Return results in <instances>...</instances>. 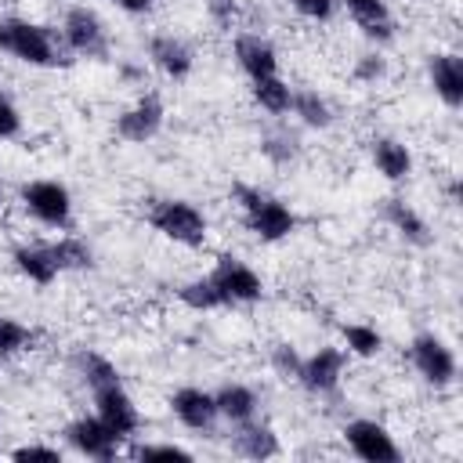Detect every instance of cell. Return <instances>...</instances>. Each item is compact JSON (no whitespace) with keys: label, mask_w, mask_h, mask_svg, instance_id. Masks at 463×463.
Here are the masks:
<instances>
[{"label":"cell","mask_w":463,"mask_h":463,"mask_svg":"<svg viewBox=\"0 0 463 463\" xmlns=\"http://www.w3.org/2000/svg\"><path fill=\"white\" fill-rule=\"evenodd\" d=\"M289 4H293V11H297L300 18H307V22H329L333 11H336V0H289Z\"/></svg>","instance_id":"35"},{"label":"cell","mask_w":463,"mask_h":463,"mask_svg":"<svg viewBox=\"0 0 463 463\" xmlns=\"http://www.w3.org/2000/svg\"><path fill=\"white\" fill-rule=\"evenodd\" d=\"M61 43L76 58H105L109 54V29L94 7L76 4L61 18Z\"/></svg>","instance_id":"7"},{"label":"cell","mask_w":463,"mask_h":463,"mask_svg":"<svg viewBox=\"0 0 463 463\" xmlns=\"http://www.w3.org/2000/svg\"><path fill=\"white\" fill-rule=\"evenodd\" d=\"M369 156H373L376 174L387 177V181H394V184L412 174V152H409V145L398 141V137H373Z\"/></svg>","instance_id":"19"},{"label":"cell","mask_w":463,"mask_h":463,"mask_svg":"<svg viewBox=\"0 0 463 463\" xmlns=\"http://www.w3.org/2000/svg\"><path fill=\"white\" fill-rule=\"evenodd\" d=\"M148 224L163 235V239H170V242H177V246H188V250H199L203 242H206V213L195 206V203H188V199H174V195H166V199H152V206H148Z\"/></svg>","instance_id":"3"},{"label":"cell","mask_w":463,"mask_h":463,"mask_svg":"<svg viewBox=\"0 0 463 463\" xmlns=\"http://www.w3.org/2000/svg\"><path fill=\"white\" fill-rule=\"evenodd\" d=\"M130 456H134V459H145V463H152V459H184V463H188V459H192L188 449L170 445V441H166V445H134Z\"/></svg>","instance_id":"33"},{"label":"cell","mask_w":463,"mask_h":463,"mask_svg":"<svg viewBox=\"0 0 463 463\" xmlns=\"http://www.w3.org/2000/svg\"><path fill=\"white\" fill-rule=\"evenodd\" d=\"M250 98L275 119H282L293 105V87L282 76H264V80H250Z\"/></svg>","instance_id":"24"},{"label":"cell","mask_w":463,"mask_h":463,"mask_svg":"<svg viewBox=\"0 0 463 463\" xmlns=\"http://www.w3.org/2000/svg\"><path fill=\"white\" fill-rule=\"evenodd\" d=\"M22 134V112L18 105L11 101V94L0 90V141H11Z\"/></svg>","instance_id":"34"},{"label":"cell","mask_w":463,"mask_h":463,"mask_svg":"<svg viewBox=\"0 0 463 463\" xmlns=\"http://www.w3.org/2000/svg\"><path fill=\"white\" fill-rule=\"evenodd\" d=\"M163 119H166L163 98L156 90H148V94H141L134 105H127L116 116V134L123 141H130V145H145V141H152L163 130Z\"/></svg>","instance_id":"12"},{"label":"cell","mask_w":463,"mask_h":463,"mask_svg":"<svg viewBox=\"0 0 463 463\" xmlns=\"http://www.w3.org/2000/svg\"><path fill=\"white\" fill-rule=\"evenodd\" d=\"M127 14H148L152 7H156V0H116Z\"/></svg>","instance_id":"38"},{"label":"cell","mask_w":463,"mask_h":463,"mask_svg":"<svg viewBox=\"0 0 463 463\" xmlns=\"http://www.w3.org/2000/svg\"><path fill=\"white\" fill-rule=\"evenodd\" d=\"M213 282V289L221 293L224 307H239V304H257L264 297V279L235 253H221L206 275Z\"/></svg>","instance_id":"5"},{"label":"cell","mask_w":463,"mask_h":463,"mask_svg":"<svg viewBox=\"0 0 463 463\" xmlns=\"http://www.w3.org/2000/svg\"><path fill=\"white\" fill-rule=\"evenodd\" d=\"M300 358H304V354H300L293 344H275V347H271V369H275L282 380H297Z\"/></svg>","instance_id":"32"},{"label":"cell","mask_w":463,"mask_h":463,"mask_svg":"<svg viewBox=\"0 0 463 463\" xmlns=\"http://www.w3.org/2000/svg\"><path fill=\"white\" fill-rule=\"evenodd\" d=\"M0 51L11 54L22 65L33 69H54L65 65V43L61 33L54 36L47 25L29 22V18H0Z\"/></svg>","instance_id":"1"},{"label":"cell","mask_w":463,"mask_h":463,"mask_svg":"<svg viewBox=\"0 0 463 463\" xmlns=\"http://www.w3.org/2000/svg\"><path fill=\"white\" fill-rule=\"evenodd\" d=\"M148 61H152L166 80H188V72H192V65H195V54H192V47H188L181 36H174V33H156V36L148 40Z\"/></svg>","instance_id":"16"},{"label":"cell","mask_w":463,"mask_h":463,"mask_svg":"<svg viewBox=\"0 0 463 463\" xmlns=\"http://www.w3.org/2000/svg\"><path fill=\"white\" fill-rule=\"evenodd\" d=\"M177 300H181L188 311H217V307H224L221 293L213 289V282H210L206 275L181 282V286H177Z\"/></svg>","instance_id":"29"},{"label":"cell","mask_w":463,"mask_h":463,"mask_svg":"<svg viewBox=\"0 0 463 463\" xmlns=\"http://www.w3.org/2000/svg\"><path fill=\"white\" fill-rule=\"evenodd\" d=\"M33 344H36V333L25 322H18L14 315L0 311V362L33 351Z\"/></svg>","instance_id":"28"},{"label":"cell","mask_w":463,"mask_h":463,"mask_svg":"<svg viewBox=\"0 0 463 463\" xmlns=\"http://www.w3.org/2000/svg\"><path fill=\"white\" fill-rule=\"evenodd\" d=\"M427 80L438 94V101L445 109H459L463 105V58L456 51H438L427 58Z\"/></svg>","instance_id":"15"},{"label":"cell","mask_w":463,"mask_h":463,"mask_svg":"<svg viewBox=\"0 0 463 463\" xmlns=\"http://www.w3.org/2000/svg\"><path fill=\"white\" fill-rule=\"evenodd\" d=\"M409 362L420 373V380L430 383V387H438V391L456 383V373H459L456 351L438 333H416L409 340Z\"/></svg>","instance_id":"6"},{"label":"cell","mask_w":463,"mask_h":463,"mask_svg":"<svg viewBox=\"0 0 463 463\" xmlns=\"http://www.w3.org/2000/svg\"><path fill=\"white\" fill-rule=\"evenodd\" d=\"M213 402H217V416L224 420V423H246V420H257V409H260V402H257V391L253 387H246V383H221L217 391H213Z\"/></svg>","instance_id":"20"},{"label":"cell","mask_w":463,"mask_h":463,"mask_svg":"<svg viewBox=\"0 0 463 463\" xmlns=\"http://www.w3.org/2000/svg\"><path fill=\"white\" fill-rule=\"evenodd\" d=\"M72 373L80 376V383H87V391H98V387H109V383H119L123 380L119 369H116V362L105 358L101 351H90V347H83V351L72 354Z\"/></svg>","instance_id":"23"},{"label":"cell","mask_w":463,"mask_h":463,"mask_svg":"<svg viewBox=\"0 0 463 463\" xmlns=\"http://www.w3.org/2000/svg\"><path fill=\"white\" fill-rule=\"evenodd\" d=\"M340 434H344V445L351 449V456H358L362 463H398L402 459L394 434L380 420H365V416L347 420Z\"/></svg>","instance_id":"8"},{"label":"cell","mask_w":463,"mask_h":463,"mask_svg":"<svg viewBox=\"0 0 463 463\" xmlns=\"http://www.w3.org/2000/svg\"><path fill=\"white\" fill-rule=\"evenodd\" d=\"M336 4L347 7V14L358 22V29H362L369 40L383 43V40L394 36V22H391V11H387L383 0H336Z\"/></svg>","instance_id":"22"},{"label":"cell","mask_w":463,"mask_h":463,"mask_svg":"<svg viewBox=\"0 0 463 463\" xmlns=\"http://www.w3.org/2000/svg\"><path fill=\"white\" fill-rule=\"evenodd\" d=\"M260 148H264V156H268L271 163L286 166L289 159H297V152H300V137H297V134H293L286 123H279V127L264 130V137H260Z\"/></svg>","instance_id":"30"},{"label":"cell","mask_w":463,"mask_h":463,"mask_svg":"<svg viewBox=\"0 0 463 463\" xmlns=\"http://www.w3.org/2000/svg\"><path fill=\"white\" fill-rule=\"evenodd\" d=\"M47 246H51V257H54L58 271H90L94 268V250L80 235H61Z\"/></svg>","instance_id":"25"},{"label":"cell","mask_w":463,"mask_h":463,"mask_svg":"<svg viewBox=\"0 0 463 463\" xmlns=\"http://www.w3.org/2000/svg\"><path fill=\"white\" fill-rule=\"evenodd\" d=\"M11 459H18V463H25V459H43V463H61V449L58 445H18V449H11Z\"/></svg>","instance_id":"36"},{"label":"cell","mask_w":463,"mask_h":463,"mask_svg":"<svg viewBox=\"0 0 463 463\" xmlns=\"http://www.w3.org/2000/svg\"><path fill=\"white\" fill-rule=\"evenodd\" d=\"M344 369H347V351L333 347V344H322V347H315L311 354L300 358L297 383L307 394H333L344 380Z\"/></svg>","instance_id":"9"},{"label":"cell","mask_w":463,"mask_h":463,"mask_svg":"<svg viewBox=\"0 0 463 463\" xmlns=\"http://www.w3.org/2000/svg\"><path fill=\"white\" fill-rule=\"evenodd\" d=\"M170 412L177 416L181 427L188 430H203L210 434L217 427V402H213V391H203V387H177L170 394Z\"/></svg>","instance_id":"13"},{"label":"cell","mask_w":463,"mask_h":463,"mask_svg":"<svg viewBox=\"0 0 463 463\" xmlns=\"http://www.w3.org/2000/svg\"><path fill=\"white\" fill-rule=\"evenodd\" d=\"M351 76H354L358 83H376V80H383V76H387V58H383L380 51H365V54H358V58H354Z\"/></svg>","instance_id":"31"},{"label":"cell","mask_w":463,"mask_h":463,"mask_svg":"<svg viewBox=\"0 0 463 463\" xmlns=\"http://www.w3.org/2000/svg\"><path fill=\"white\" fill-rule=\"evenodd\" d=\"M18 203L43 228H69L72 224V195L61 181H51V177L25 181L18 188Z\"/></svg>","instance_id":"4"},{"label":"cell","mask_w":463,"mask_h":463,"mask_svg":"<svg viewBox=\"0 0 463 463\" xmlns=\"http://www.w3.org/2000/svg\"><path fill=\"white\" fill-rule=\"evenodd\" d=\"M206 11H210V18H213L217 25H232V18H235V0H206Z\"/></svg>","instance_id":"37"},{"label":"cell","mask_w":463,"mask_h":463,"mask_svg":"<svg viewBox=\"0 0 463 463\" xmlns=\"http://www.w3.org/2000/svg\"><path fill=\"white\" fill-rule=\"evenodd\" d=\"M11 260H14L18 275L29 279L33 286H51V282L61 275L58 264H54V257H51V246H47V242H22V246H14V250H11Z\"/></svg>","instance_id":"18"},{"label":"cell","mask_w":463,"mask_h":463,"mask_svg":"<svg viewBox=\"0 0 463 463\" xmlns=\"http://www.w3.org/2000/svg\"><path fill=\"white\" fill-rule=\"evenodd\" d=\"M232 199L242 210V224L250 228V235H257L260 242H282L297 232V213L279 195L253 184H235Z\"/></svg>","instance_id":"2"},{"label":"cell","mask_w":463,"mask_h":463,"mask_svg":"<svg viewBox=\"0 0 463 463\" xmlns=\"http://www.w3.org/2000/svg\"><path fill=\"white\" fill-rule=\"evenodd\" d=\"M340 336H344V351L354 358H376L383 351V333L373 322H344Z\"/></svg>","instance_id":"26"},{"label":"cell","mask_w":463,"mask_h":463,"mask_svg":"<svg viewBox=\"0 0 463 463\" xmlns=\"http://www.w3.org/2000/svg\"><path fill=\"white\" fill-rule=\"evenodd\" d=\"M380 213L391 224V232H398V239H405L409 246H430V228H427L423 213L412 203H405L402 195H387L380 203Z\"/></svg>","instance_id":"17"},{"label":"cell","mask_w":463,"mask_h":463,"mask_svg":"<svg viewBox=\"0 0 463 463\" xmlns=\"http://www.w3.org/2000/svg\"><path fill=\"white\" fill-rule=\"evenodd\" d=\"M65 441H69V449H72L76 456L101 459V463H109V459H116V456L123 452V438L112 434L94 412H90V416H76V420L65 427Z\"/></svg>","instance_id":"11"},{"label":"cell","mask_w":463,"mask_h":463,"mask_svg":"<svg viewBox=\"0 0 463 463\" xmlns=\"http://www.w3.org/2000/svg\"><path fill=\"white\" fill-rule=\"evenodd\" d=\"M232 54H235V65L246 72V80L279 76V51L260 33H239L232 43Z\"/></svg>","instance_id":"14"},{"label":"cell","mask_w":463,"mask_h":463,"mask_svg":"<svg viewBox=\"0 0 463 463\" xmlns=\"http://www.w3.org/2000/svg\"><path fill=\"white\" fill-rule=\"evenodd\" d=\"M90 394H94V416H98L112 434H119L123 441H130V438L141 430V412H137L134 398L127 394L123 380H119V383H109V387H98V391H90Z\"/></svg>","instance_id":"10"},{"label":"cell","mask_w":463,"mask_h":463,"mask_svg":"<svg viewBox=\"0 0 463 463\" xmlns=\"http://www.w3.org/2000/svg\"><path fill=\"white\" fill-rule=\"evenodd\" d=\"M289 112H293L304 127H311V130H326V127H333V109H329V101H326L318 90H293V105H289Z\"/></svg>","instance_id":"27"},{"label":"cell","mask_w":463,"mask_h":463,"mask_svg":"<svg viewBox=\"0 0 463 463\" xmlns=\"http://www.w3.org/2000/svg\"><path fill=\"white\" fill-rule=\"evenodd\" d=\"M232 445H235V452H239V456H246V459H271V456H279V452H282L279 434H275L268 423H257V420L235 423Z\"/></svg>","instance_id":"21"},{"label":"cell","mask_w":463,"mask_h":463,"mask_svg":"<svg viewBox=\"0 0 463 463\" xmlns=\"http://www.w3.org/2000/svg\"><path fill=\"white\" fill-rule=\"evenodd\" d=\"M0 210H4V184H0Z\"/></svg>","instance_id":"39"}]
</instances>
